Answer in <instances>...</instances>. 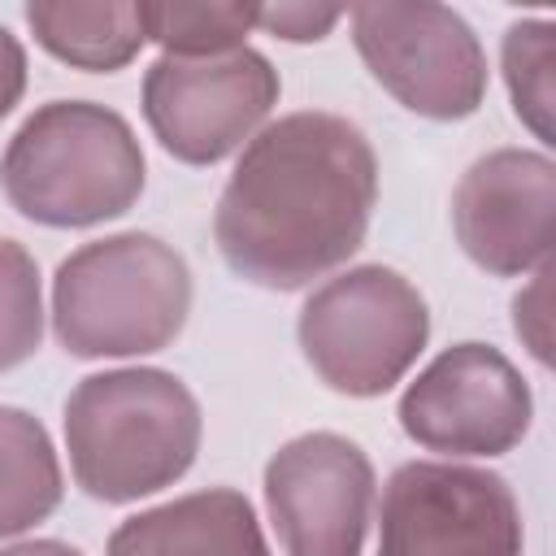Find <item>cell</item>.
Instances as JSON below:
<instances>
[{
    "mask_svg": "<svg viewBox=\"0 0 556 556\" xmlns=\"http://www.w3.org/2000/svg\"><path fill=\"white\" fill-rule=\"evenodd\" d=\"M378 161L334 113H291L239 156L213 217L226 265L274 291H295L343 265L374 217Z\"/></svg>",
    "mask_w": 556,
    "mask_h": 556,
    "instance_id": "cell-1",
    "label": "cell"
},
{
    "mask_svg": "<svg viewBox=\"0 0 556 556\" xmlns=\"http://www.w3.org/2000/svg\"><path fill=\"white\" fill-rule=\"evenodd\" d=\"M65 443L91 500L126 504L182 478L200 447V404L165 369L91 374L65 400Z\"/></svg>",
    "mask_w": 556,
    "mask_h": 556,
    "instance_id": "cell-2",
    "label": "cell"
},
{
    "mask_svg": "<svg viewBox=\"0 0 556 556\" xmlns=\"http://www.w3.org/2000/svg\"><path fill=\"white\" fill-rule=\"evenodd\" d=\"M9 204L43 226L122 217L143 191V152L126 117L87 100L35 109L0 161Z\"/></svg>",
    "mask_w": 556,
    "mask_h": 556,
    "instance_id": "cell-3",
    "label": "cell"
},
{
    "mask_svg": "<svg viewBox=\"0 0 556 556\" xmlns=\"http://www.w3.org/2000/svg\"><path fill=\"white\" fill-rule=\"evenodd\" d=\"M187 308V261L139 230L78 248L52 278V326L74 356L161 352L182 330Z\"/></svg>",
    "mask_w": 556,
    "mask_h": 556,
    "instance_id": "cell-4",
    "label": "cell"
},
{
    "mask_svg": "<svg viewBox=\"0 0 556 556\" xmlns=\"http://www.w3.org/2000/svg\"><path fill=\"white\" fill-rule=\"evenodd\" d=\"M426 334V300L408 278L382 265H361L321 282L300 313L308 365L343 395H382L417 361Z\"/></svg>",
    "mask_w": 556,
    "mask_h": 556,
    "instance_id": "cell-5",
    "label": "cell"
},
{
    "mask_svg": "<svg viewBox=\"0 0 556 556\" xmlns=\"http://www.w3.org/2000/svg\"><path fill=\"white\" fill-rule=\"evenodd\" d=\"M352 30L369 74L404 109L456 122L482 104L486 61L478 35L447 4H361L352 13Z\"/></svg>",
    "mask_w": 556,
    "mask_h": 556,
    "instance_id": "cell-6",
    "label": "cell"
},
{
    "mask_svg": "<svg viewBox=\"0 0 556 556\" xmlns=\"http://www.w3.org/2000/svg\"><path fill=\"white\" fill-rule=\"evenodd\" d=\"M378 556H521V513L500 473L413 460L382 491Z\"/></svg>",
    "mask_w": 556,
    "mask_h": 556,
    "instance_id": "cell-7",
    "label": "cell"
},
{
    "mask_svg": "<svg viewBox=\"0 0 556 556\" xmlns=\"http://www.w3.org/2000/svg\"><path fill=\"white\" fill-rule=\"evenodd\" d=\"M278 70L235 48L222 56H161L143 74V113L165 152L213 165L235 152L274 109Z\"/></svg>",
    "mask_w": 556,
    "mask_h": 556,
    "instance_id": "cell-8",
    "label": "cell"
},
{
    "mask_svg": "<svg viewBox=\"0 0 556 556\" xmlns=\"http://www.w3.org/2000/svg\"><path fill=\"white\" fill-rule=\"evenodd\" d=\"M400 426L430 452L500 456L530 426V387L486 343L439 352L400 400Z\"/></svg>",
    "mask_w": 556,
    "mask_h": 556,
    "instance_id": "cell-9",
    "label": "cell"
},
{
    "mask_svg": "<svg viewBox=\"0 0 556 556\" xmlns=\"http://www.w3.org/2000/svg\"><path fill=\"white\" fill-rule=\"evenodd\" d=\"M265 504L287 556H361L374 469L343 434H300L269 456Z\"/></svg>",
    "mask_w": 556,
    "mask_h": 556,
    "instance_id": "cell-10",
    "label": "cell"
},
{
    "mask_svg": "<svg viewBox=\"0 0 556 556\" xmlns=\"http://www.w3.org/2000/svg\"><path fill=\"white\" fill-rule=\"evenodd\" d=\"M452 226L469 261L491 274L547 265L556 243V165L521 148L486 152L456 182Z\"/></svg>",
    "mask_w": 556,
    "mask_h": 556,
    "instance_id": "cell-11",
    "label": "cell"
},
{
    "mask_svg": "<svg viewBox=\"0 0 556 556\" xmlns=\"http://www.w3.org/2000/svg\"><path fill=\"white\" fill-rule=\"evenodd\" d=\"M109 556H269L252 504L239 491H195L126 517Z\"/></svg>",
    "mask_w": 556,
    "mask_h": 556,
    "instance_id": "cell-12",
    "label": "cell"
},
{
    "mask_svg": "<svg viewBox=\"0 0 556 556\" xmlns=\"http://www.w3.org/2000/svg\"><path fill=\"white\" fill-rule=\"evenodd\" d=\"M26 26L35 30V39L78 65V70H122L139 43H143V26H139V4H117V0H96V4H48L35 0L26 4Z\"/></svg>",
    "mask_w": 556,
    "mask_h": 556,
    "instance_id": "cell-13",
    "label": "cell"
},
{
    "mask_svg": "<svg viewBox=\"0 0 556 556\" xmlns=\"http://www.w3.org/2000/svg\"><path fill=\"white\" fill-rule=\"evenodd\" d=\"M56 504L61 465L48 430L22 408H0V539L30 530Z\"/></svg>",
    "mask_w": 556,
    "mask_h": 556,
    "instance_id": "cell-14",
    "label": "cell"
},
{
    "mask_svg": "<svg viewBox=\"0 0 556 556\" xmlns=\"http://www.w3.org/2000/svg\"><path fill=\"white\" fill-rule=\"evenodd\" d=\"M143 39H156L165 56H222L243 48V35L256 26V4H139Z\"/></svg>",
    "mask_w": 556,
    "mask_h": 556,
    "instance_id": "cell-15",
    "label": "cell"
},
{
    "mask_svg": "<svg viewBox=\"0 0 556 556\" xmlns=\"http://www.w3.org/2000/svg\"><path fill=\"white\" fill-rule=\"evenodd\" d=\"M556 26L534 17V22H513L504 35V78L513 91L517 117L552 143V109H556Z\"/></svg>",
    "mask_w": 556,
    "mask_h": 556,
    "instance_id": "cell-16",
    "label": "cell"
},
{
    "mask_svg": "<svg viewBox=\"0 0 556 556\" xmlns=\"http://www.w3.org/2000/svg\"><path fill=\"white\" fill-rule=\"evenodd\" d=\"M39 339H43L39 269L22 243L0 239V374L35 356Z\"/></svg>",
    "mask_w": 556,
    "mask_h": 556,
    "instance_id": "cell-17",
    "label": "cell"
},
{
    "mask_svg": "<svg viewBox=\"0 0 556 556\" xmlns=\"http://www.w3.org/2000/svg\"><path fill=\"white\" fill-rule=\"evenodd\" d=\"M513 326L539 361L552 356V261L539 265L534 282L513 300Z\"/></svg>",
    "mask_w": 556,
    "mask_h": 556,
    "instance_id": "cell-18",
    "label": "cell"
},
{
    "mask_svg": "<svg viewBox=\"0 0 556 556\" xmlns=\"http://www.w3.org/2000/svg\"><path fill=\"white\" fill-rule=\"evenodd\" d=\"M339 17H343V9H326V4H265V9H256V26L278 35V39H291V43L321 39Z\"/></svg>",
    "mask_w": 556,
    "mask_h": 556,
    "instance_id": "cell-19",
    "label": "cell"
},
{
    "mask_svg": "<svg viewBox=\"0 0 556 556\" xmlns=\"http://www.w3.org/2000/svg\"><path fill=\"white\" fill-rule=\"evenodd\" d=\"M22 87H26V52H22V43L0 26V117L13 113V104L22 100Z\"/></svg>",
    "mask_w": 556,
    "mask_h": 556,
    "instance_id": "cell-20",
    "label": "cell"
},
{
    "mask_svg": "<svg viewBox=\"0 0 556 556\" xmlns=\"http://www.w3.org/2000/svg\"><path fill=\"white\" fill-rule=\"evenodd\" d=\"M0 556H83V552L65 547V543H56V539H35V543H17V547H4Z\"/></svg>",
    "mask_w": 556,
    "mask_h": 556,
    "instance_id": "cell-21",
    "label": "cell"
}]
</instances>
